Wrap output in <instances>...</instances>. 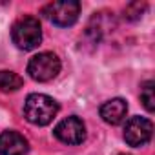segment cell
I'll list each match as a JSON object with an SVG mask.
<instances>
[{
  "label": "cell",
  "mask_w": 155,
  "mask_h": 155,
  "mask_svg": "<svg viewBox=\"0 0 155 155\" xmlns=\"http://www.w3.org/2000/svg\"><path fill=\"white\" fill-rule=\"evenodd\" d=\"M53 133L64 144H81L86 139V126H84V122L79 117L71 115V117L62 119L55 126Z\"/></svg>",
  "instance_id": "obj_6"
},
{
  "label": "cell",
  "mask_w": 155,
  "mask_h": 155,
  "mask_svg": "<svg viewBox=\"0 0 155 155\" xmlns=\"http://www.w3.org/2000/svg\"><path fill=\"white\" fill-rule=\"evenodd\" d=\"M140 102L144 104V108L151 113L155 110V82L153 81H146L140 88Z\"/></svg>",
  "instance_id": "obj_10"
},
{
  "label": "cell",
  "mask_w": 155,
  "mask_h": 155,
  "mask_svg": "<svg viewBox=\"0 0 155 155\" xmlns=\"http://www.w3.org/2000/svg\"><path fill=\"white\" fill-rule=\"evenodd\" d=\"M120 155H126V153H120Z\"/></svg>",
  "instance_id": "obj_12"
},
{
  "label": "cell",
  "mask_w": 155,
  "mask_h": 155,
  "mask_svg": "<svg viewBox=\"0 0 155 155\" xmlns=\"http://www.w3.org/2000/svg\"><path fill=\"white\" fill-rule=\"evenodd\" d=\"M29 150L28 139L13 130L0 133V155H26Z\"/></svg>",
  "instance_id": "obj_7"
},
{
  "label": "cell",
  "mask_w": 155,
  "mask_h": 155,
  "mask_svg": "<svg viewBox=\"0 0 155 155\" xmlns=\"http://www.w3.org/2000/svg\"><path fill=\"white\" fill-rule=\"evenodd\" d=\"M28 73L33 81H38V82L53 81L60 73V58L55 53H49V51L38 53V55L29 58Z\"/></svg>",
  "instance_id": "obj_3"
},
{
  "label": "cell",
  "mask_w": 155,
  "mask_h": 155,
  "mask_svg": "<svg viewBox=\"0 0 155 155\" xmlns=\"http://www.w3.org/2000/svg\"><path fill=\"white\" fill-rule=\"evenodd\" d=\"M22 84H24V79L20 75H17L13 71H8V69L0 71V91H4V93L17 91V90L22 88Z\"/></svg>",
  "instance_id": "obj_9"
},
{
  "label": "cell",
  "mask_w": 155,
  "mask_h": 155,
  "mask_svg": "<svg viewBox=\"0 0 155 155\" xmlns=\"http://www.w3.org/2000/svg\"><path fill=\"white\" fill-rule=\"evenodd\" d=\"M151 133H153V124L150 119L144 117H131L124 126V140L133 148L148 144Z\"/></svg>",
  "instance_id": "obj_5"
},
{
  "label": "cell",
  "mask_w": 155,
  "mask_h": 155,
  "mask_svg": "<svg viewBox=\"0 0 155 155\" xmlns=\"http://www.w3.org/2000/svg\"><path fill=\"white\" fill-rule=\"evenodd\" d=\"M58 113L55 99L44 93H31L24 102V117L35 126H48Z\"/></svg>",
  "instance_id": "obj_1"
},
{
  "label": "cell",
  "mask_w": 155,
  "mask_h": 155,
  "mask_svg": "<svg viewBox=\"0 0 155 155\" xmlns=\"http://www.w3.org/2000/svg\"><path fill=\"white\" fill-rule=\"evenodd\" d=\"M11 38L18 49L31 51V49L38 48L42 42V28H40L38 18L24 17V18L17 20L11 29Z\"/></svg>",
  "instance_id": "obj_2"
},
{
  "label": "cell",
  "mask_w": 155,
  "mask_h": 155,
  "mask_svg": "<svg viewBox=\"0 0 155 155\" xmlns=\"http://www.w3.org/2000/svg\"><path fill=\"white\" fill-rule=\"evenodd\" d=\"M44 15L60 28L73 26L79 20L81 15V4L77 0H62V2H51L44 8Z\"/></svg>",
  "instance_id": "obj_4"
},
{
  "label": "cell",
  "mask_w": 155,
  "mask_h": 155,
  "mask_svg": "<svg viewBox=\"0 0 155 155\" xmlns=\"http://www.w3.org/2000/svg\"><path fill=\"white\" fill-rule=\"evenodd\" d=\"M144 9H146V4H140V2L128 4L126 9H124V18L126 20H139L142 17V11Z\"/></svg>",
  "instance_id": "obj_11"
},
{
  "label": "cell",
  "mask_w": 155,
  "mask_h": 155,
  "mask_svg": "<svg viewBox=\"0 0 155 155\" xmlns=\"http://www.w3.org/2000/svg\"><path fill=\"white\" fill-rule=\"evenodd\" d=\"M126 111H128V104L126 101L122 99H111L108 102H104L101 106V117L104 122L115 126V124H120L126 117Z\"/></svg>",
  "instance_id": "obj_8"
}]
</instances>
